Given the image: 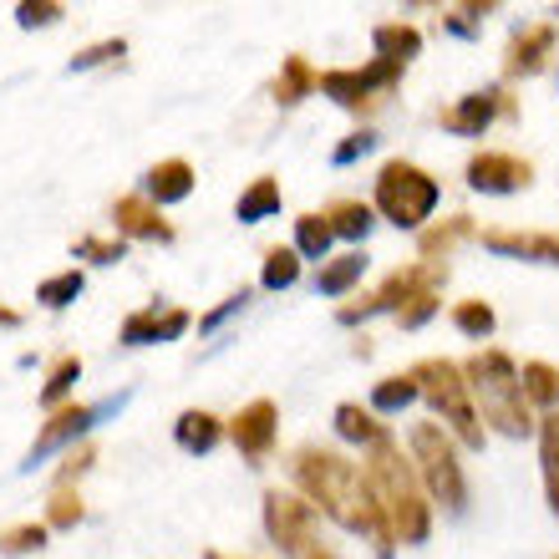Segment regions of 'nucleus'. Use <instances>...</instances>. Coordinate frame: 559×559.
Masks as SVG:
<instances>
[{
  "instance_id": "5701e85b",
  "label": "nucleus",
  "mask_w": 559,
  "mask_h": 559,
  "mask_svg": "<svg viewBox=\"0 0 559 559\" xmlns=\"http://www.w3.org/2000/svg\"><path fill=\"white\" fill-rule=\"evenodd\" d=\"M336 438L356 442V448L367 453V448H377V442L386 438V423L371 413V407H361V402H341L336 407Z\"/></svg>"
},
{
  "instance_id": "09e8293b",
  "label": "nucleus",
  "mask_w": 559,
  "mask_h": 559,
  "mask_svg": "<svg viewBox=\"0 0 559 559\" xmlns=\"http://www.w3.org/2000/svg\"><path fill=\"white\" fill-rule=\"evenodd\" d=\"M555 15H559V5H555Z\"/></svg>"
},
{
  "instance_id": "c9c22d12",
  "label": "nucleus",
  "mask_w": 559,
  "mask_h": 559,
  "mask_svg": "<svg viewBox=\"0 0 559 559\" xmlns=\"http://www.w3.org/2000/svg\"><path fill=\"white\" fill-rule=\"evenodd\" d=\"M82 290H87L82 270H61V275H51V280H41V285H36V300H41L46 310H67Z\"/></svg>"
},
{
  "instance_id": "b1692460",
  "label": "nucleus",
  "mask_w": 559,
  "mask_h": 559,
  "mask_svg": "<svg viewBox=\"0 0 559 559\" xmlns=\"http://www.w3.org/2000/svg\"><path fill=\"white\" fill-rule=\"evenodd\" d=\"M367 275V254L361 250H346V254H331L321 270H316V290L321 295H352Z\"/></svg>"
},
{
  "instance_id": "79ce46f5",
  "label": "nucleus",
  "mask_w": 559,
  "mask_h": 559,
  "mask_svg": "<svg viewBox=\"0 0 559 559\" xmlns=\"http://www.w3.org/2000/svg\"><path fill=\"white\" fill-rule=\"evenodd\" d=\"M488 11H493V5H453V11L442 15V26L457 31V36H478V26L488 21Z\"/></svg>"
},
{
  "instance_id": "6ab92c4d",
  "label": "nucleus",
  "mask_w": 559,
  "mask_h": 559,
  "mask_svg": "<svg viewBox=\"0 0 559 559\" xmlns=\"http://www.w3.org/2000/svg\"><path fill=\"white\" fill-rule=\"evenodd\" d=\"M371 51H377V61H392V67L407 72V61L423 51V31L413 21H382L371 31Z\"/></svg>"
},
{
  "instance_id": "8fccbe9b",
  "label": "nucleus",
  "mask_w": 559,
  "mask_h": 559,
  "mask_svg": "<svg viewBox=\"0 0 559 559\" xmlns=\"http://www.w3.org/2000/svg\"><path fill=\"white\" fill-rule=\"evenodd\" d=\"M555 559H559V555H555Z\"/></svg>"
},
{
  "instance_id": "473e14b6",
  "label": "nucleus",
  "mask_w": 559,
  "mask_h": 559,
  "mask_svg": "<svg viewBox=\"0 0 559 559\" xmlns=\"http://www.w3.org/2000/svg\"><path fill=\"white\" fill-rule=\"evenodd\" d=\"M295 280H300V254H295V245H275V250H265L260 285H265V290H290Z\"/></svg>"
},
{
  "instance_id": "37998d69",
  "label": "nucleus",
  "mask_w": 559,
  "mask_h": 559,
  "mask_svg": "<svg viewBox=\"0 0 559 559\" xmlns=\"http://www.w3.org/2000/svg\"><path fill=\"white\" fill-rule=\"evenodd\" d=\"M371 147H377V133H367V128H361V133H352V138H346V143H336V153H331V163H336V168H346V163L367 158Z\"/></svg>"
},
{
  "instance_id": "f8f14e48",
  "label": "nucleus",
  "mask_w": 559,
  "mask_h": 559,
  "mask_svg": "<svg viewBox=\"0 0 559 559\" xmlns=\"http://www.w3.org/2000/svg\"><path fill=\"white\" fill-rule=\"evenodd\" d=\"M473 193H519L534 183V163L519 158V153H499V147H484L473 153L468 168H463Z\"/></svg>"
},
{
  "instance_id": "bb28decb",
  "label": "nucleus",
  "mask_w": 559,
  "mask_h": 559,
  "mask_svg": "<svg viewBox=\"0 0 559 559\" xmlns=\"http://www.w3.org/2000/svg\"><path fill=\"white\" fill-rule=\"evenodd\" d=\"M82 382V356L67 352L57 356L51 367H46V382H41V407L46 413H57V407H67L72 402V386Z\"/></svg>"
},
{
  "instance_id": "de8ad7c7",
  "label": "nucleus",
  "mask_w": 559,
  "mask_h": 559,
  "mask_svg": "<svg viewBox=\"0 0 559 559\" xmlns=\"http://www.w3.org/2000/svg\"><path fill=\"white\" fill-rule=\"evenodd\" d=\"M204 559H235V555H219V549H209V555Z\"/></svg>"
},
{
  "instance_id": "58836bf2",
  "label": "nucleus",
  "mask_w": 559,
  "mask_h": 559,
  "mask_svg": "<svg viewBox=\"0 0 559 559\" xmlns=\"http://www.w3.org/2000/svg\"><path fill=\"white\" fill-rule=\"evenodd\" d=\"M122 57H128V41H122V36H107V41L87 46V51H76L72 72H92V67H107V61H122Z\"/></svg>"
},
{
  "instance_id": "cd10ccee",
  "label": "nucleus",
  "mask_w": 559,
  "mask_h": 559,
  "mask_svg": "<svg viewBox=\"0 0 559 559\" xmlns=\"http://www.w3.org/2000/svg\"><path fill=\"white\" fill-rule=\"evenodd\" d=\"M539 473H545V499L559 519V413H545L539 417Z\"/></svg>"
},
{
  "instance_id": "412c9836",
  "label": "nucleus",
  "mask_w": 559,
  "mask_h": 559,
  "mask_svg": "<svg viewBox=\"0 0 559 559\" xmlns=\"http://www.w3.org/2000/svg\"><path fill=\"white\" fill-rule=\"evenodd\" d=\"M280 204H285V193H280V178L260 174V178H250V183L239 189V199H235V219H239V224L275 219Z\"/></svg>"
},
{
  "instance_id": "7c9ffc66",
  "label": "nucleus",
  "mask_w": 559,
  "mask_h": 559,
  "mask_svg": "<svg viewBox=\"0 0 559 559\" xmlns=\"http://www.w3.org/2000/svg\"><path fill=\"white\" fill-rule=\"evenodd\" d=\"M413 402H417V382H413V371H397V377H382V382L371 386V413H377V417L407 413Z\"/></svg>"
},
{
  "instance_id": "2f4dec72",
  "label": "nucleus",
  "mask_w": 559,
  "mask_h": 559,
  "mask_svg": "<svg viewBox=\"0 0 559 559\" xmlns=\"http://www.w3.org/2000/svg\"><path fill=\"white\" fill-rule=\"evenodd\" d=\"M82 519H87L82 488L76 484H51V499H46V530H76Z\"/></svg>"
},
{
  "instance_id": "39448f33",
  "label": "nucleus",
  "mask_w": 559,
  "mask_h": 559,
  "mask_svg": "<svg viewBox=\"0 0 559 559\" xmlns=\"http://www.w3.org/2000/svg\"><path fill=\"white\" fill-rule=\"evenodd\" d=\"M438 199H442V183L413 158H386L382 174H377V189H371V209H377L386 224L417 229V235H423L427 219L438 214Z\"/></svg>"
},
{
  "instance_id": "1a4fd4ad",
  "label": "nucleus",
  "mask_w": 559,
  "mask_h": 559,
  "mask_svg": "<svg viewBox=\"0 0 559 559\" xmlns=\"http://www.w3.org/2000/svg\"><path fill=\"white\" fill-rule=\"evenodd\" d=\"M397 82H402V67L371 57L367 67H331V72H321V87L316 92H325V97L336 107H346V112H371Z\"/></svg>"
},
{
  "instance_id": "2eb2a0df",
  "label": "nucleus",
  "mask_w": 559,
  "mask_h": 559,
  "mask_svg": "<svg viewBox=\"0 0 559 559\" xmlns=\"http://www.w3.org/2000/svg\"><path fill=\"white\" fill-rule=\"evenodd\" d=\"M478 245L493 254H509V260L559 270V229H478Z\"/></svg>"
},
{
  "instance_id": "0eeeda50",
  "label": "nucleus",
  "mask_w": 559,
  "mask_h": 559,
  "mask_svg": "<svg viewBox=\"0 0 559 559\" xmlns=\"http://www.w3.org/2000/svg\"><path fill=\"white\" fill-rule=\"evenodd\" d=\"M442 280H448V265H438V260H413V265H397L392 275L377 285V290L356 295V300H346V306H336V321L341 325H361L367 316H382V310H392L397 316L413 295L423 290H442Z\"/></svg>"
},
{
  "instance_id": "6e6552de",
  "label": "nucleus",
  "mask_w": 559,
  "mask_h": 559,
  "mask_svg": "<svg viewBox=\"0 0 559 559\" xmlns=\"http://www.w3.org/2000/svg\"><path fill=\"white\" fill-rule=\"evenodd\" d=\"M260 519H265V534L280 555L306 559L321 549V530H316V509H310L295 488H265V503H260Z\"/></svg>"
},
{
  "instance_id": "dca6fc26",
  "label": "nucleus",
  "mask_w": 559,
  "mask_h": 559,
  "mask_svg": "<svg viewBox=\"0 0 559 559\" xmlns=\"http://www.w3.org/2000/svg\"><path fill=\"white\" fill-rule=\"evenodd\" d=\"M112 229L118 239H147V245H174V224L163 219V209L143 193H122L112 204Z\"/></svg>"
},
{
  "instance_id": "aec40b11",
  "label": "nucleus",
  "mask_w": 559,
  "mask_h": 559,
  "mask_svg": "<svg viewBox=\"0 0 559 559\" xmlns=\"http://www.w3.org/2000/svg\"><path fill=\"white\" fill-rule=\"evenodd\" d=\"M174 438L183 453H214L224 442V417H214L209 407H189V413H178Z\"/></svg>"
},
{
  "instance_id": "f704fd0d",
  "label": "nucleus",
  "mask_w": 559,
  "mask_h": 559,
  "mask_svg": "<svg viewBox=\"0 0 559 559\" xmlns=\"http://www.w3.org/2000/svg\"><path fill=\"white\" fill-rule=\"evenodd\" d=\"M453 325L463 331V336H473V341H488V336H493V325H499V316H493V306H488V300H478V295H473V300H457V306H453Z\"/></svg>"
},
{
  "instance_id": "4c0bfd02",
  "label": "nucleus",
  "mask_w": 559,
  "mask_h": 559,
  "mask_svg": "<svg viewBox=\"0 0 559 559\" xmlns=\"http://www.w3.org/2000/svg\"><path fill=\"white\" fill-rule=\"evenodd\" d=\"M438 310H442V290H423V295H413V300L397 310V325L402 331H417V325H427Z\"/></svg>"
},
{
  "instance_id": "4468645a",
  "label": "nucleus",
  "mask_w": 559,
  "mask_h": 559,
  "mask_svg": "<svg viewBox=\"0 0 559 559\" xmlns=\"http://www.w3.org/2000/svg\"><path fill=\"white\" fill-rule=\"evenodd\" d=\"M559 51V26L555 21H530V26H519L503 46V76L519 82V76H539L549 67V57Z\"/></svg>"
},
{
  "instance_id": "ddd939ff",
  "label": "nucleus",
  "mask_w": 559,
  "mask_h": 559,
  "mask_svg": "<svg viewBox=\"0 0 559 559\" xmlns=\"http://www.w3.org/2000/svg\"><path fill=\"white\" fill-rule=\"evenodd\" d=\"M92 423H97V407H92V402H67L57 413H46L41 432H36V442H31V453H26V468H36V463L51 453H67L76 442H87Z\"/></svg>"
},
{
  "instance_id": "a18cd8bd",
  "label": "nucleus",
  "mask_w": 559,
  "mask_h": 559,
  "mask_svg": "<svg viewBox=\"0 0 559 559\" xmlns=\"http://www.w3.org/2000/svg\"><path fill=\"white\" fill-rule=\"evenodd\" d=\"M0 325L11 331V325H21V310H11V306H0Z\"/></svg>"
},
{
  "instance_id": "72a5a7b5",
  "label": "nucleus",
  "mask_w": 559,
  "mask_h": 559,
  "mask_svg": "<svg viewBox=\"0 0 559 559\" xmlns=\"http://www.w3.org/2000/svg\"><path fill=\"white\" fill-rule=\"evenodd\" d=\"M46 519H26V524H5L0 530V555L5 559H21V555H36V549H46Z\"/></svg>"
},
{
  "instance_id": "393cba45",
  "label": "nucleus",
  "mask_w": 559,
  "mask_h": 559,
  "mask_svg": "<svg viewBox=\"0 0 559 559\" xmlns=\"http://www.w3.org/2000/svg\"><path fill=\"white\" fill-rule=\"evenodd\" d=\"M316 87H321V72H316L306 57H285V61H280V76H275V103L280 107L306 103Z\"/></svg>"
},
{
  "instance_id": "c85d7f7f",
  "label": "nucleus",
  "mask_w": 559,
  "mask_h": 559,
  "mask_svg": "<svg viewBox=\"0 0 559 559\" xmlns=\"http://www.w3.org/2000/svg\"><path fill=\"white\" fill-rule=\"evenodd\" d=\"M325 224H331L336 239H367L371 224H377V209L361 204V199H336V204L325 209Z\"/></svg>"
},
{
  "instance_id": "c756f323",
  "label": "nucleus",
  "mask_w": 559,
  "mask_h": 559,
  "mask_svg": "<svg viewBox=\"0 0 559 559\" xmlns=\"http://www.w3.org/2000/svg\"><path fill=\"white\" fill-rule=\"evenodd\" d=\"M331 245H336V235H331V224H325V214H316V209H310V214H300V219H295V254H300V260H331Z\"/></svg>"
},
{
  "instance_id": "f257e3e1",
  "label": "nucleus",
  "mask_w": 559,
  "mask_h": 559,
  "mask_svg": "<svg viewBox=\"0 0 559 559\" xmlns=\"http://www.w3.org/2000/svg\"><path fill=\"white\" fill-rule=\"evenodd\" d=\"M290 478H295V493H300L316 514H325L331 524H341V530H352V534H367L371 549L382 559L397 555V539H392L382 509L371 499L361 463H352V457L336 453V448L306 442V448H295V457H290Z\"/></svg>"
},
{
  "instance_id": "a211bd4d",
  "label": "nucleus",
  "mask_w": 559,
  "mask_h": 559,
  "mask_svg": "<svg viewBox=\"0 0 559 559\" xmlns=\"http://www.w3.org/2000/svg\"><path fill=\"white\" fill-rule=\"evenodd\" d=\"M193 163L189 158H158L153 168H147V178H143V199H153V204H183L193 193Z\"/></svg>"
},
{
  "instance_id": "a878e982",
  "label": "nucleus",
  "mask_w": 559,
  "mask_h": 559,
  "mask_svg": "<svg viewBox=\"0 0 559 559\" xmlns=\"http://www.w3.org/2000/svg\"><path fill=\"white\" fill-rule=\"evenodd\" d=\"M519 386H524V402H530V407L559 413V367L555 361H524V367H519Z\"/></svg>"
},
{
  "instance_id": "c03bdc74",
  "label": "nucleus",
  "mask_w": 559,
  "mask_h": 559,
  "mask_svg": "<svg viewBox=\"0 0 559 559\" xmlns=\"http://www.w3.org/2000/svg\"><path fill=\"white\" fill-rule=\"evenodd\" d=\"M245 300H250V290H235V295H229V300H224L219 310H209L204 321H199V331H214V325H224V321H229V316H235V310H245Z\"/></svg>"
},
{
  "instance_id": "9d476101",
  "label": "nucleus",
  "mask_w": 559,
  "mask_h": 559,
  "mask_svg": "<svg viewBox=\"0 0 559 559\" xmlns=\"http://www.w3.org/2000/svg\"><path fill=\"white\" fill-rule=\"evenodd\" d=\"M499 118H514V97H509V87H484V92H463L457 103L442 107L438 128L453 138H484Z\"/></svg>"
},
{
  "instance_id": "a19ab883",
  "label": "nucleus",
  "mask_w": 559,
  "mask_h": 559,
  "mask_svg": "<svg viewBox=\"0 0 559 559\" xmlns=\"http://www.w3.org/2000/svg\"><path fill=\"white\" fill-rule=\"evenodd\" d=\"M92 463H97V448H92V442H76V448H67V453H61V468H57V484H76V478H82Z\"/></svg>"
},
{
  "instance_id": "e433bc0d",
  "label": "nucleus",
  "mask_w": 559,
  "mask_h": 559,
  "mask_svg": "<svg viewBox=\"0 0 559 559\" xmlns=\"http://www.w3.org/2000/svg\"><path fill=\"white\" fill-rule=\"evenodd\" d=\"M76 254H82V260H92V265H118L122 254H128V239H103V235H87V239H76L72 245Z\"/></svg>"
},
{
  "instance_id": "f3484780",
  "label": "nucleus",
  "mask_w": 559,
  "mask_h": 559,
  "mask_svg": "<svg viewBox=\"0 0 559 559\" xmlns=\"http://www.w3.org/2000/svg\"><path fill=\"white\" fill-rule=\"evenodd\" d=\"M193 325V316L183 306H143L122 321L118 341L122 346H153V341H178Z\"/></svg>"
},
{
  "instance_id": "20e7f679",
  "label": "nucleus",
  "mask_w": 559,
  "mask_h": 559,
  "mask_svg": "<svg viewBox=\"0 0 559 559\" xmlns=\"http://www.w3.org/2000/svg\"><path fill=\"white\" fill-rule=\"evenodd\" d=\"M417 397L432 407V423H442L453 432L457 448H484V423H478V407H473L468 377H463V361L453 356H423L413 367Z\"/></svg>"
},
{
  "instance_id": "f03ea898",
  "label": "nucleus",
  "mask_w": 559,
  "mask_h": 559,
  "mask_svg": "<svg viewBox=\"0 0 559 559\" xmlns=\"http://www.w3.org/2000/svg\"><path fill=\"white\" fill-rule=\"evenodd\" d=\"M361 473H367V488H371V499H377V509H382L392 539L397 545H423L427 534H432V499L417 484V468H413V457H407V448L386 432L377 448H367Z\"/></svg>"
},
{
  "instance_id": "4be33fe9",
  "label": "nucleus",
  "mask_w": 559,
  "mask_h": 559,
  "mask_svg": "<svg viewBox=\"0 0 559 559\" xmlns=\"http://www.w3.org/2000/svg\"><path fill=\"white\" fill-rule=\"evenodd\" d=\"M463 239H478L473 214H453V219H442V224H427L423 235H417V245H423V260H438V265H442V260H448Z\"/></svg>"
},
{
  "instance_id": "9b49d317",
  "label": "nucleus",
  "mask_w": 559,
  "mask_h": 559,
  "mask_svg": "<svg viewBox=\"0 0 559 559\" xmlns=\"http://www.w3.org/2000/svg\"><path fill=\"white\" fill-rule=\"evenodd\" d=\"M224 438L235 442L250 463H265V457L275 453V438H280V407L270 397H254L250 407H239V413L224 423Z\"/></svg>"
},
{
  "instance_id": "423d86ee",
  "label": "nucleus",
  "mask_w": 559,
  "mask_h": 559,
  "mask_svg": "<svg viewBox=\"0 0 559 559\" xmlns=\"http://www.w3.org/2000/svg\"><path fill=\"white\" fill-rule=\"evenodd\" d=\"M407 457L417 468V484L432 503H442L448 514H457L468 503V473H463V457H457V442L442 423H417L407 432Z\"/></svg>"
},
{
  "instance_id": "49530a36",
  "label": "nucleus",
  "mask_w": 559,
  "mask_h": 559,
  "mask_svg": "<svg viewBox=\"0 0 559 559\" xmlns=\"http://www.w3.org/2000/svg\"><path fill=\"white\" fill-rule=\"evenodd\" d=\"M306 559H336V555H331V549L321 545V549H316V555H306Z\"/></svg>"
},
{
  "instance_id": "ea45409f",
  "label": "nucleus",
  "mask_w": 559,
  "mask_h": 559,
  "mask_svg": "<svg viewBox=\"0 0 559 559\" xmlns=\"http://www.w3.org/2000/svg\"><path fill=\"white\" fill-rule=\"evenodd\" d=\"M61 15H67V5H61V0H21V5H15V21H21V26H51V21H61Z\"/></svg>"
},
{
  "instance_id": "7ed1b4c3",
  "label": "nucleus",
  "mask_w": 559,
  "mask_h": 559,
  "mask_svg": "<svg viewBox=\"0 0 559 559\" xmlns=\"http://www.w3.org/2000/svg\"><path fill=\"white\" fill-rule=\"evenodd\" d=\"M463 377H468L473 407H478V423L484 432H503V438H534L539 423H534L530 402H524V386H519V367L514 356L499 352V346H484L463 361Z\"/></svg>"
}]
</instances>
